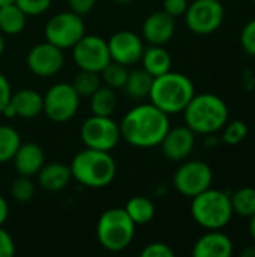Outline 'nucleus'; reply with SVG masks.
Here are the masks:
<instances>
[{
    "instance_id": "nucleus-5",
    "label": "nucleus",
    "mask_w": 255,
    "mask_h": 257,
    "mask_svg": "<svg viewBox=\"0 0 255 257\" xmlns=\"http://www.w3.org/2000/svg\"><path fill=\"white\" fill-rule=\"evenodd\" d=\"M233 214L230 196L224 191L207 188L192 197L191 215L198 226L207 230L224 229L230 223Z\"/></svg>"
},
{
    "instance_id": "nucleus-25",
    "label": "nucleus",
    "mask_w": 255,
    "mask_h": 257,
    "mask_svg": "<svg viewBox=\"0 0 255 257\" xmlns=\"http://www.w3.org/2000/svg\"><path fill=\"white\" fill-rule=\"evenodd\" d=\"M117 107V96L114 89L108 86H99L90 95V110L96 116H111Z\"/></svg>"
},
{
    "instance_id": "nucleus-7",
    "label": "nucleus",
    "mask_w": 255,
    "mask_h": 257,
    "mask_svg": "<svg viewBox=\"0 0 255 257\" xmlns=\"http://www.w3.org/2000/svg\"><path fill=\"white\" fill-rule=\"evenodd\" d=\"M44 35L45 41L62 50H66L72 48L86 35V24L81 15L66 11L53 15L47 21Z\"/></svg>"
},
{
    "instance_id": "nucleus-39",
    "label": "nucleus",
    "mask_w": 255,
    "mask_h": 257,
    "mask_svg": "<svg viewBox=\"0 0 255 257\" xmlns=\"http://www.w3.org/2000/svg\"><path fill=\"white\" fill-rule=\"evenodd\" d=\"M8 215H9V205L6 199L0 196V226L5 224V221L8 220Z\"/></svg>"
},
{
    "instance_id": "nucleus-42",
    "label": "nucleus",
    "mask_w": 255,
    "mask_h": 257,
    "mask_svg": "<svg viewBox=\"0 0 255 257\" xmlns=\"http://www.w3.org/2000/svg\"><path fill=\"white\" fill-rule=\"evenodd\" d=\"M249 233H251V238L255 242V214L251 217V221H249Z\"/></svg>"
},
{
    "instance_id": "nucleus-24",
    "label": "nucleus",
    "mask_w": 255,
    "mask_h": 257,
    "mask_svg": "<svg viewBox=\"0 0 255 257\" xmlns=\"http://www.w3.org/2000/svg\"><path fill=\"white\" fill-rule=\"evenodd\" d=\"M123 209L126 211L129 218L135 223V226H143V224L150 223L156 212L153 202L144 196L131 197L126 202V206Z\"/></svg>"
},
{
    "instance_id": "nucleus-8",
    "label": "nucleus",
    "mask_w": 255,
    "mask_h": 257,
    "mask_svg": "<svg viewBox=\"0 0 255 257\" xmlns=\"http://www.w3.org/2000/svg\"><path fill=\"white\" fill-rule=\"evenodd\" d=\"M80 137L86 148L111 152L122 139L120 125L111 116L92 114L83 122Z\"/></svg>"
},
{
    "instance_id": "nucleus-10",
    "label": "nucleus",
    "mask_w": 255,
    "mask_h": 257,
    "mask_svg": "<svg viewBox=\"0 0 255 257\" xmlns=\"http://www.w3.org/2000/svg\"><path fill=\"white\" fill-rule=\"evenodd\" d=\"M224 21V6L219 0H194L185 12L188 29L197 35L216 32Z\"/></svg>"
},
{
    "instance_id": "nucleus-32",
    "label": "nucleus",
    "mask_w": 255,
    "mask_h": 257,
    "mask_svg": "<svg viewBox=\"0 0 255 257\" xmlns=\"http://www.w3.org/2000/svg\"><path fill=\"white\" fill-rule=\"evenodd\" d=\"M53 0H15V5L27 15L35 17L47 12L51 6Z\"/></svg>"
},
{
    "instance_id": "nucleus-18",
    "label": "nucleus",
    "mask_w": 255,
    "mask_h": 257,
    "mask_svg": "<svg viewBox=\"0 0 255 257\" xmlns=\"http://www.w3.org/2000/svg\"><path fill=\"white\" fill-rule=\"evenodd\" d=\"M12 161L18 175L32 178L38 175V172L45 164V154L38 143H33V142L21 143Z\"/></svg>"
},
{
    "instance_id": "nucleus-38",
    "label": "nucleus",
    "mask_w": 255,
    "mask_h": 257,
    "mask_svg": "<svg viewBox=\"0 0 255 257\" xmlns=\"http://www.w3.org/2000/svg\"><path fill=\"white\" fill-rule=\"evenodd\" d=\"M11 96H12L11 84H9L8 78L0 72V113L3 110V107L11 101Z\"/></svg>"
},
{
    "instance_id": "nucleus-6",
    "label": "nucleus",
    "mask_w": 255,
    "mask_h": 257,
    "mask_svg": "<svg viewBox=\"0 0 255 257\" xmlns=\"http://www.w3.org/2000/svg\"><path fill=\"white\" fill-rule=\"evenodd\" d=\"M96 236L99 244L111 253L126 250L135 236V223L125 209L111 208L102 212L96 224Z\"/></svg>"
},
{
    "instance_id": "nucleus-41",
    "label": "nucleus",
    "mask_w": 255,
    "mask_h": 257,
    "mask_svg": "<svg viewBox=\"0 0 255 257\" xmlns=\"http://www.w3.org/2000/svg\"><path fill=\"white\" fill-rule=\"evenodd\" d=\"M242 257H255V245H251L248 248H245L242 253H240Z\"/></svg>"
},
{
    "instance_id": "nucleus-33",
    "label": "nucleus",
    "mask_w": 255,
    "mask_h": 257,
    "mask_svg": "<svg viewBox=\"0 0 255 257\" xmlns=\"http://www.w3.org/2000/svg\"><path fill=\"white\" fill-rule=\"evenodd\" d=\"M240 44L245 53L255 57V18L243 26L240 33Z\"/></svg>"
},
{
    "instance_id": "nucleus-9",
    "label": "nucleus",
    "mask_w": 255,
    "mask_h": 257,
    "mask_svg": "<svg viewBox=\"0 0 255 257\" xmlns=\"http://www.w3.org/2000/svg\"><path fill=\"white\" fill-rule=\"evenodd\" d=\"M80 107V95L71 83H56L44 95V113L56 122L63 123L72 119Z\"/></svg>"
},
{
    "instance_id": "nucleus-11",
    "label": "nucleus",
    "mask_w": 255,
    "mask_h": 257,
    "mask_svg": "<svg viewBox=\"0 0 255 257\" xmlns=\"http://www.w3.org/2000/svg\"><path fill=\"white\" fill-rule=\"evenodd\" d=\"M213 173L209 164L203 161H186L183 163L173 176L174 188L185 197H195L204 190L210 188Z\"/></svg>"
},
{
    "instance_id": "nucleus-23",
    "label": "nucleus",
    "mask_w": 255,
    "mask_h": 257,
    "mask_svg": "<svg viewBox=\"0 0 255 257\" xmlns=\"http://www.w3.org/2000/svg\"><path fill=\"white\" fill-rule=\"evenodd\" d=\"M27 24V15L15 5L0 6V32L5 35H20Z\"/></svg>"
},
{
    "instance_id": "nucleus-28",
    "label": "nucleus",
    "mask_w": 255,
    "mask_h": 257,
    "mask_svg": "<svg viewBox=\"0 0 255 257\" xmlns=\"http://www.w3.org/2000/svg\"><path fill=\"white\" fill-rule=\"evenodd\" d=\"M101 74L93 72V71H86L80 69V72L74 77L72 80V87L75 92L81 96H90L99 86H101Z\"/></svg>"
},
{
    "instance_id": "nucleus-35",
    "label": "nucleus",
    "mask_w": 255,
    "mask_h": 257,
    "mask_svg": "<svg viewBox=\"0 0 255 257\" xmlns=\"http://www.w3.org/2000/svg\"><path fill=\"white\" fill-rule=\"evenodd\" d=\"M15 254V242L14 238L8 233V230L0 226V257H12Z\"/></svg>"
},
{
    "instance_id": "nucleus-3",
    "label": "nucleus",
    "mask_w": 255,
    "mask_h": 257,
    "mask_svg": "<svg viewBox=\"0 0 255 257\" xmlns=\"http://www.w3.org/2000/svg\"><path fill=\"white\" fill-rule=\"evenodd\" d=\"M194 95L195 87L189 77L168 71L153 78L149 99L153 105L170 116L182 113Z\"/></svg>"
},
{
    "instance_id": "nucleus-16",
    "label": "nucleus",
    "mask_w": 255,
    "mask_h": 257,
    "mask_svg": "<svg viewBox=\"0 0 255 257\" xmlns=\"http://www.w3.org/2000/svg\"><path fill=\"white\" fill-rule=\"evenodd\" d=\"M143 39L150 45H165L176 32V18L162 11L152 12L141 27Z\"/></svg>"
},
{
    "instance_id": "nucleus-15",
    "label": "nucleus",
    "mask_w": 255,
    "mask_h": 257,
    "mask_svg": "<svg viewBox=\"0 0 255 257\" xmlns=\"http://www.w3.org/2000/svg\"><path fill=\"white\" fill-rule=\"evenodd\" d=\"M159 146L164 157L170 161H183L191 155L195 146V133L186 125L170 128Z\"/></svg>"
},
{
    "instance_id": "nucleus-46",
    "label": "nucleus",
    "mask_w": 255,
    "mask_h": 257,
    "mask_svg": "<svg viewBox=\"0 0 255 257\" xmlns=\"http://www.w3.org/2000/svg\"><path fill=\"white\" fill-rule=\"evenodd\" d=\"M251 2H252V3H255V0H251Z\"/></svg>"
},
{
    "instance_id": "nucleus-13",
    "label": "nucleus",
    "mask_w": 255,
    "mask_h": 257,
    "mask_svg": "<svg viewBox=\"0 0 255 257\" xmlns=\"http://www.w3.org/2000/svg\"><path fill=\"white\" fill-rule=\"evenodd\" d=\"M27 68L32 74L41 78H48L60 72L65 63L63 50L48 41L33 45L26 57Z\"/></svg>"
},
{
    "instance_id": "nucleus-34",
    "label": "nucleus",
    "mask_w": 255,
    "mask_h": 257,
    "mask_svg": "<svg viewBox=\"0 0 255 257\" xmlns=\"http://www.w3.org/2000/svg\"><path fill=\"white\" fill-rule=\"evenodd\" d=\"M141 257H174V251L171 250L170 245L164 244V242H152L149 245H146L141 253Z\"/></svg>"
},
{
    "instance_id": "nucleus-17",
    "label": "nucleus",
    "mask_w": 255,
    "mask_h": 257,
    "mask_svg": "<svg viewBox=\"0 0 255 257\" xmlns=\"http://www.w3.org/2000/svg\"><path fill=\"white\" fill-rule=\"evenodd\" d=\"M233 254L231 239L221 230H209L197 239L192 248L194 257H230Z\"/></svg>"
},
{
    "instance_id": "nucleus-30",
    "label": "nucleus",
    "mask_w": 255,
    "mask_h": 257,
    "mask_svg": "<svg viewBox=\"0 0 255 257\" xmlns=\"http://www.w3.org/2000/svg\"><path fill=\"white\" fill-rule=\"evenodd\" d=\"M11 196L20 203L30 202L35 196V184L32 182L30 176L20 175L17 179H14L11 184Z\"/></svg>"
},
{
    "instance_id": "nucleus-1",
    "label": "nucleus",
    "mask_w": 255,
    "mask_h": 257,
    "mask_svg": "<svg viewBox=\"0 0 255 257\" xmlns=\"http://www.w3.org/2000/svg\"><path fill=\"white\" fill-rule=\"evenodd\" d=\"M119 125L122 139L126 143L146 149L159 146L170 130V119L167 113L147 102L132 107Z\"/></svg>"
},
{
    "instance_id": "nucleus-36",
    "label": "nucleus",
    "mask_w": 255,
    "mask_h": 257,
    "mask_svg": "<svg viewBox=\"0 0 255 257\" xmlns=\"http://www.w3.org/2000/svg\"><path fill=\"white\" fill-rule=\"evenodd\" d=\"M188 0H164V11L171 17L177 18L185 15L188 9Z\"/></svg>"
},
{
    "instance_id": "nucleus-40",
    "label": "nucleus",
    "mask_w": 255,
    "mask_h": 257,
    "mask_svg": "<svg viewBox=\"0 0 255 257\" xmlns=\"http://www.w3.org/2000/svg\"><path fill=\"white\" fill-rule=\"evenodd\" d=\"M0 114H3L6 119H14V117H17V111H15V108H14V105H12L11 101L3 107V110H2Z\"/></svg>"
},
{
    "instance_id": "nucleus-31",
    "label": "nucleus",
    "mask_w": 255,
    "mask_h": 257,
    "mask_svg": "<svg viewBox=\"0 0 255 257\" xmlns=\"http://www.w3.org/2000/svg\"><path fill=\"white\" fill-rule=\"evenodd\" d=\"M248 136V125L243 120H233L230 123H225L224 133H222V140L227 145H239L240 142L245 140Z\"/></svg>"
},
{
    "instance_id": "nucleus-21",
    "label": "nucleus",
    "mask_w": 255,
    "mask_h": 257,
    "mask_svg": "<svg viewBox=\"0 0 255 257\" xmlns=\"http://www.w3.org/2000/svg\"><path fill=\"white\" fill-rule=\"evenodd\" d=\"M141 63L143 69H146L153 78L171 71V56L164 45H150L144 48Z\"/></svg>"
},
{
    "instance_id": "nucleus-14",
    "label": "nucleus",
    "mask_w": 255,
    "mask_h": 257,
    "mask_svg": "<svg viewBox=\"0 0 255 257\" xmlns=\"http://www.w3.org/2000/svg\"><path fill=\"white\" fill-rule=\"evenodd\" d=\"M107 44L113 62L122 63L125 66H131L141 60L144 51V42L137 33L131 30L116 32L107 41Z\"/></svg>"
},
{
    "instance_id": "nucleus-4",
    "label": "nucleus",
    "mask_w": 255,
    "mask_h": 257,
    "mask_svg": "<svg viewBox=\"0 0 255 257\" xmlns=\"http://www.w3.org/2000/svg\"><path fill=\"white\" fill-rule=\"evenodd\" d=\"M185 123L195 134H213L228 122V107L225 101L213 93L194 95L182 111Z\"/></svg>"
},
{
    "instance_id": "nucleus-2",
    "label": "nucleus",
    "mask_w": 255,
    "mask_h": 257,
    "mask_svg": "<svg viewBox=\"0 0 255 257\" xmlns=\"http://www.w3.org/2000/svg\"><path fill=\"white\" fill-rule=\"evenodd\" d=\"M72 178L87 188L108 187L117 173V166L110 152L86 148L75 154L71 164Z\"/></svg>"
},
{
    "instance_id": "nucleus-29",
    "label": "nucleus",
    "mask_w": 255,
    "mask_h": 257,
    "mask_svg": "<svg viewBox=\"0 0 255 257\" xmlns=\"http://www.w3.org/2000/svg\"><path fill=\"white\" fill-rule=\"evenodd\" d=\"M99 74H101V80L105 83V86L116 90V89H123L129 71H128V66L111 60Z\"/></svg>"
},
{
    "instance_id": "nucleus-19",
    "label": "nucleus",
    "mask_w": 255,
    "mask_h": 257,
    "mask_svg": "<svg viewBox=\"0 0 255 257\" xmlns=\"http://www.w3.org/2000/svg\"><path fill=\"white\" fill-rule=\"evenodd\" d=\"M72 179L71 167L62 163L44 164L38 172V182L42 190L50 193H57L65 190Z\"/></svg>"
},
{
    "instance_id": "nucleus-27",
    "label": "nucleus",
    "mask_w": 255,
    "mask_h": 257,
    "mask_svg": "<svg viewBox=\"0 0 255 257\" xmlns=\"http://www.w3.org/2000/svg\"><path fill=\"white\" fill-rule=\"evenodd\" d=\"M21 145V137L17 130L9 125H0V164L12 161Z\"/></svg>"
},
{
    "instance_id": "nucleus-12",
    "label": "nucleus",
    "mask_w": 255,
    "mask_h": 257,
    "mask_svg": "<svg viewBox=\"0 0 255 257\" xmlns=\"http://www.w3.org/2000/svg\"><path fill=\"white\" fill-rule=\"evenodd\" d=\"M72 50L74 60L80 69L101 72L111 62L107 41L96 35H84Z\"/></svg>"
},
{
    "instance_id": "nucleus-45",
    "label": "nucleus",
    "mask_w": 255,
    "mask_h": 257,
    "mask_svg": "<svg viewBox=\"0 0 255 257\" xmlns=\"http://www.w3.org/2000/svg\"><path fill=\"white\" fill-rule=\"evenodd\" d=\"M9 3H15V0H0V6L9 5Z\"/></svg>"
},
{
    "instance_id": "nucleus-43",
    "label": "nucleus",
    "mask_w": 255,
    "mask_h": 257,
    "mask_svg": "<svg viewBox=\"0 0 255 257\" xmlns=\"http://www.w3.org/2000/svg\"><path fill=\"white\" fill-rule=\"evenodd\" d=\"M5 53V38H3V33L0 32V57L3 56Z\"/></svg>"
},
{
    "instance_id": "nucleus-26",
    "label": "nucleus",
    "mask_w": 255,
    "mask_h": 257,
    "mask_svg": "<svg viewBox=\"0 0 255 257\" xmlns=\"http://www.w3.org/2000/svg\"><path fill=\"white\" fill-rule=\"evenodd\" d=\"M230 202L234 214L245 218H251L255 214V188H239L236 193H233V196H230Z\"/></svg>"
},
{
    "instance_id": "nucleus-22",
    "label": "nucleus",
    "mask_w": 255,
    "mask_h": 257,
    "mask_svg": "<svg viewBox=\"0 0 255 257\" xmlns=\"http://www.w3.org/2000/svg\"><path fill=\"white\" fill-rule=\"evenodd\" d=\"M152 83H153V77L146 71V69H134L129 71L126 83L123 86V90L126 93V96H129L131 99H144L149 98L150 89H152Z\"/></svg>"
},
{
    "instance_id": "nucleus-44",
    "label": "nucleus",
    "mask_w": 255,
    "mask_h": 257,
    "mask_svg": "<svg viewBox=\"0 0 255 257\" xmlns=\"http://www.w3.org/2000/svg\"><path fill=\"white\" fill-rule=\"evenodd\" d=\"M113 2H116V3H119V5H129V3H132L134 0H113Z\"/></svg>"
},
{
    "instance_id": "nucleus-37",
    "label": "nucleus",
    "mask_w": 255,
    "mask_h": 257,
    "mask_svg": "<svg viewBox=\"0 0 255 257\" xmlns=\"http://www.w3.org/2000/svg\"><path fill=\"white\" fill-rule=\"evenodd\" d=\"M69 9L81 17L87 15L96 5V0H68Z\"/></svg>"
},
{
    "instance_id": "nucleus-20",
    "label": "nucleus",
    "mask_w": 255,
    "mask_h": 257,
    "mask_svg": "<svg viewBox=\"0 0 255 257\" xmlns=\"http://www.w3.org/2000/svg\"><path fill=\"white\" fill-rule=\"evenodd\" d=\"M17 117L33 119L44 113V96L35 89H20L11 96Z\"/></svg>"
}]
</instances>
